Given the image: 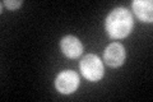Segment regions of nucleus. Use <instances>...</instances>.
<instances>
[{"mask_svg": "<svg viewBox=\"0 0 153 102\" xmlns=\"http://www.w3.org/2000/svg\"><path fill=\"white\" fill-rule=\"evenodd\" d=\"M80 71L91 82H97L103 77V64L97 55L88 54L80 61Z\"/></svg>", "mask_w": 153, "mask_h": 102, "instance_id": "f03ea898", "label": "nucleus"}, {"mask_svg": "<svg viewBox=\"0 0 153 102\" xmlns=\"http://www.w3.org/2000/svg\"><path fill=\"white\" fill-rule=\"evenodd\" d=\"M55 86L56 89L64 95L73 93L79 86V77L73 70H64L56 77Z\"/></svg>", "mask_w": 153, "mask_h": 102, "instance_id": "7ed1b4c3", "label": "nucleus"}, {"mask_svg": "<svg viewBox=\"0 0 153 102\" xmlns=\"http://www.w3.org/2000/svg\"><path fill=\"white\" fill-rule=\"evenodd\" d=\"M133 9L140 21L152 22V18H153L152 0H135V1H133Z\"/></svg>", "mask_w": 153, "mask_h": 102, "instance_id": "423d86ee", "label": "nucleus"}, {"mask_svg": "<svg viewBox=\"0 0 153 102\" xmlns=\"http://www.w3.org/2000/svg\"><path fill=\"white\" fill-rule=\"evenodd\" d=\"M3 4H5V7H8L9 9L16 10L17 8L22 5V0H5V1H3Z\"/></svg>", "mask_w": 153, "mask_h": 102, "instance_id": "0eeeda50", "label": "nucleus"}, {"mask_svg": "<svg viewBox=\"0 0 153 102\" xmlns=\"http://www.w3.org/2000/svg\"><path fill=\"white\" fill-rule=\"evenodd\" d=\"M103 57H105V61L110 66H114V68L120 66L125 61V50H124L123 45H120L117 42H114L106 47Z\"/></svg>", "mask_w": 153, "mask_h": 102, "instance_id": "20e7f679", "label": "nucleus"}, {"mask_svg": "<svg viewBox=\"0 0 153 102\" xmlns=\"http://www.w3.org/2000/svg\"><path fill=\"white\" fill-rule=\"evenodd\" d=\"M61 51L68 57H78L83 52V45L75 36H65L60 42Z\"/></svg>", "mask_w": 153, "mask_h": 102, "instance_id": "39448f33", "label": "nucleus"}, {"mask_svg": "<svg viewBox=\"0 0 153 102\" xmlns=\"http://www.w3.org/2000/svg\"><path fill=\"white\" fill-rule=\"evenodd\" d=\"M133 17L125 8L114 9L106 18V31L112 38H124L133 30Z\"/></svg>", "mask_w": 153, "mask_h": 102, "instance_id": "f257e3e1", "label": "nucleus"}]
</instances>
